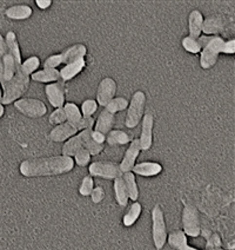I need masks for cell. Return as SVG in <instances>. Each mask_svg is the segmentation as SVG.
<instances>
[{
    "label": "cell",
    "mask_w": 235,
    "mask_h": 250,
    "mask_svg": "<svg viewBox=\"0 0 235 250\" xmlns=\"http://www.w3.org/2000/svg\"><path fill=\"white\" fill-rule=\"evenodd\" d=\"M74 160L64 155L25 160L19 164V172L24 177H51L69 174L74 169Z\"/></svg>",
    "instance_id": "1"
},
{
    "label": "cell",
    "mask_w": 235,
    "mask_h": 250,
    "mask_svg": "<svg viewBox=\"0 0 235 250\" xmlns=\"http://www.w3.org/2000/svg\"><path fill=\"white\" fill-rule=\"evenodd\" d=\"M31 77L24 73L22 71L19 69L17 71L16 76L11 79L10 82L6 84V86L2 89V105H7L11 103H14L16 101L21 98V96L24 95L25 92L28 90V86H30Z\"/></svg>",
    "instance_id": "2"
},
{
    "label": "cell",
    "mask_w": 235,
    "mask_h": 250,
    "mask_svg": "<svg viewBox=\"0 0 235 250\" xmlns=\"http://www.w3.org/2000/svg\"><path fill=\"white\" fill-rule=\"evenodd\" d=\"M146 101V93L144 91L138 90L133 93L131 102H129L128 107H127L126 119H125L126 127L135 129L141 123L144 115H145Z\"/></svg>",
    "instance_id": "3"
},
{
    "label": "cell",
    "mask_w": 235,
    "mask_h": 250,
    "mask_svg": "<svg viewBox=\"0 0 235 250\" xmlns=\"http://www.w3.org/2000/svg\"><path fill=\"white\" fill-rule=\"evenodd\" d=\"M167 236L165 215L160 204H155L152 209V237L157 250H163L167 243Z\"/></svg>",
    "instance_id": "4"
},
{
    "label": "cell",
    "mask_w": 235,
    "mask_h": 250,
    "mask_svg": "<svg viewBox=\"0 0 235 250\" xmlns=\"http://www.w3.org/2000/svg\"><path fill=\"white\" fill-rule=\"evenodd\" d=\"M225 41L220 36L212 37L207 45L201 49L200 52V66L203 70H209L215 66L219 56L221 55L222 46Z\"/></svg>",
    "instance_id": "5"
},
{
    "label": "cell",
    "mask_w": 235,
    "mask_h": 250,
    "mask_svg": "<svg viewBox=\"0 0 235 250\" xmlns=\"http://www.w3.org/2000/svg\"><path fill=\"white\" fill-rule=\"evenodd\" d=\"M14 109L28 118H41L47 113V106L40 99L20 98L13 103Z\"/></svg>",
    "instance_id": "6"
},
{
    "label": "cell",
    "mask_w": 235,
    "mask_h": 250,
    "mask_svg": "<svg viewBox=\"0 0 235 250\" xmlns=\"http://www.w3.org/2000/svg\"><path fill=\"white\" fill-rule=\"evenodd\" d=\"M90 176L92 177L104 178V180H113L121 177L123 171H121L119 163L111 161H99L93 162L89 167Z\"/></svg>",
    "instance_id": "7"
},
{
    "label": "cell",
    "mask_w": 235,
    "mask_h": 250,
    "mask_svg": "<svg viewBox=\"0 0 235 250\" xmlns=\"http://www.w3.org/2000/svg\"><path fill=\"white\" fill-rule=\"evenodd\" d=\"M182 227L186 236L198 237L201 232L200 228V218L198 210L193 206L185 204V208L182 211Z\"/></svg>",
    "instance_id": "8"
},
{
    "label": "cell",
    "mask_w": 235,
    "mask_h": 250,
    "mask_svg": "<svg viewBox=\"0 0 235 250\" xmlns=\"http://www.w3.org/2000/svg\"><path fill=\"white\" fill-rule=\"evenodd\" d=\"M153 130H154V115L151 111L146 112L141 121V132L139 137L141 151H147L153 146Z\"/></svg>",
    "instance_id": "9"
},
{
    "label": "cell",
    "mask_w": 235,
    "mask_h": 250,
    "mask_svg": "<svg viewBox=\"0 0 235 250\" xmlns=\"http://www.w3.org/2000/svg\"><path fill=\"white\" fill-rule=\"evenodd\" d=\"M115 93H117V82L111 77H105L98 85L95 101L98 105L105 107L115 97Z\"/></svg>",
    "instance_id": "10"
},
{
    "label": "cell",
    "mask_w": 235,
    "mask_h": 250,
    "mask_svg": "<svg viewBox=\"0 0 235 250\" xmlns=\"http://www.w3.org/2000/svg\"><path fill=\"white\" fill-rule=\"evenodd\" d=\"M45 95H46L47 99H49L50 104L52 105L54 109L64 107L65 103H66L65 89L64 85H62V82L46 84V86H45Z\"/></svg>",
    "instance_id": "11"
},
{
    "label": "cell",
    "mask_w": 235,
    "mask_h": 250,
    "mask_svg": "<svg viewBox=\"0 0 235 250\" xmlns=\"http://www.w3.org/2000/svg\"><path fill=\"white\" fill-rule=\"evenodd\" d=\"M140 152H141V147H140V143H139V139L138 138L133 139L131 143H129V146L127 147L126 152H125L123 161L119 163L123 174H125V172L132 171V169L134 167L135 164H137L135 162H137Z\"/></svg>",
    "instance_id": "12"
},
{
    "label": "cell",
    "mask_w": 235,
    "mask_h": 250,
    "mask_svg": "<svg viewBox=\"0 0 235 250\" xmlns=\"http://www.w3.org/2000/svg\"><path fill=\"white\" fill-rule=\"evenodd\" d=\"M79 131L76 130L74 125H72L69 122H65L60 125H56V126L53 127L49 133V138L54 143H62V142H66L67 139L76 135Z\"/></svg>",
    "instance_id": "13"
},
{
    "label": "cell",
    "mask_w": 235,
    "mask_h": 250,
    "mask_svg": "<svg viewBox=\"0 0 235 250\" xmlns=\"http://www.w3.org/2000/svg\"><path fill=\"white\" fill-rule=\"evenodd\" d=\"M134 175H139L141 177H155L163 172V166L158 162H141V163L135 164L132 169Z\"/></svg>",
    "instance_id": "14"
},
{
    "label": "cell",
    "mask_w": 235,
    "mask_h": 250,
    "mask_svg": "<svg viewBox=\"0 0 235 250\" xmlns=\"http://www.w3.org/2000/svg\"><path fill=\"white\" fill-rule=\"evenodd\" d=\"M85 67H86V59L85 58L78 59V61L66 64L61 70H59L61 82L72 81L73 78H75L76 76L83 72Z\"/></svg>",
    "instance_id": "15"
},
{
    "label": "cell",
    "mask_w": 235,
    "mask_h": 250,
    "mask_svg": "<svg viewBox=\"0 0 235 250\" xmlns=\"http://www.w3.org/2000/svg\"><path fill=\"white\" fill-rule=\"evenodd\" d=\"M84 142H85V130L83 131L78 132L76 135L67 139L64 143V146L61 147V155L69 156V157H72L75 155L76 152L80 149L84 147Z\"/></svg>",
    "instance_id": "16"
},
{
    "label": "cell",
    "mask_w": 235,
    "mask_h": 250,
    "mask_svg": "<svg viewBox=\"0 0 235 250\" xmlns=\"http://www.w3.org/2000/svg\"><path fill=\"white\" fill-rule=\"evenodd\" d=\"M114 122H115V115H113V113L107 111L106 109H104L103 111L100 112V115H99L97 121H95L93 130L101 132L103 135L106 136L107 133L113 130Z\"/></svg>",
    "instance_id": "17"
},
{
    "label": "cell",
    "mask_w": 235,
    "mask_h": 250,
    "mask_svg": "<svg viewBox=\"0 0 235 250\" xmlns=\"http://www.w3.org/2000/svg\"><path fill=\"white\" fill-rule=\"evenodd\" d=\"M33 14V10L30 5L19 4V5H12L5 11V16L7 17L11 21H26V19L31 18Z\"/></svg>",
    "instance_id": "18"
},
{
    "label": "cell",
    "mask_w": 235,
    "mask_h": 250,
    "mask_svg": "<svg viewBox=\"0 0 235 250\" xmlns=\"http://www.w3.org/2000/svg\"><path fill=\"white\" fill-rule=\"evenodd\" d=\"M87 55V47L84 44H75L67 47L66 50L60 53L62 64H70V62L85 58Z\"/></svg>",
    "instance_id": "19"
},
{
    "label": "cell",
    "mask_w": 235,
    "mask_h": 250,
    "mask_svg": "<svg viewBox=\"0 0 235 250\" xmlns=\"http://www.w3.org/2000/svg\"><path fill=\"white\" fill-rule=\"evenodd\" d=\"M31 81L36 82V83H58L61 82L60 72L58 69H42L36 71L31 75Z\"/></svg>",
    "instance_id": "20"
},
{
    "label": "cell",
    "mask_w": 235,
    "mask_h": 250,
    "mask_svg": "<svg viewBox=\"0 0 235 250\" xmlns=\"http://www.w3.org/2000/svg\"><path fill=\"white\" fill-rule=\"evenodd\" d=\"M203 16L199 10H193L188 16V36L198 39L202 33Z\"/></svg>",
    "instance_id": "21"
},
{
    "label": "cell",
    "mask_w": 235,
    "mask_h": 250,
    "mask_svg": "<svg viewBox=\"0 0 235 250\" xmlns=\"http://www.w3.org/2000/svg\"><path fill=\"white\" fill-rule=\"evenodd\" d=\"M5 42H6L7 52L13 57L17 66L20 69L22 59H21V53H20V46H19V42H18V38H17L16 33H14L13 31H8L6 33V37H5Z\"/></svg>",
    "instance_id": "22"
},
{
    "label": "cell",
    "mask_w": 235,
    "mask_h": 250,
    "mask_svg": "<svg viewBox=\"0 0 235 250\" xmlns=\"http://www.w3.org/2000/svg\"><path fill=\"white\" fill-rule=\"evenodd\" d=\"M223 21L219 16H211L203 19L202 33L205 36H217L223 30Z\"/></svg>",
    "instance_id": "23"
},
{
    "label": "cell",
    "mask_w": 235,
    "mask_h": 250,
    "mask_svg": "<svg viewBox=\"0 0 235 250\" xmlns=\"http://www.w3.org/2000/svg\"><path fill=\"white\" fill-rule=\"evenodd\" d=\"M167 242L175 250H199L191 247L187 242V236L182 230H174L167 236Z\"/></svg>",
    "instance_id": "24"
},
{
    "label": "cell",
    "mask_w": 235,
    "mask_h": 250,
    "mask_svg": "<svg viewBox=\"0 0 235 250\" xmlns=\"http://www.w3.org/2000/svg\"><path fill=\"white\" fill-rule=\"evenodd\" d=\"M64 111L65 115H66V119L69 123L74 125L76 130L79 131V127H80L81 121H83L84 116L80 111V107L78 106L75 103H72V102H67L64 105Z\"/></svg>",
    "instance_id": "25"
},
{
    "label": "cell",
    "mask_w": 235,
    "mask_h": 250,
    "mask_svg": "<svg viewBox=\"0 0 235 250\" xmlns=\"http://www.w3.org/2000/svg\"><path fill=\"white\" fill-rule=\"evenodd\" d=\"M133 141L129 133L123 130H112L106 135V142L109 146H121L129 144Z\"/></svg>",
    "instance_id": "26"
},
{
    "label": "cell",
    "mask_w": 235,
    "mask_h": 250,
    "mask_svg": "<svg viewBox=\"0 0 235 250\" xmlns=\"http://www.w3.org/2000/svg\"><path fill=\"white\" fill-rule=\"evenodd\" d=\"M113 191H114L115 200H117L119 206L123 207V208L127 207L129 197H128V192H127L126 186H125L123 176H121V177L115 178V180L113 181Z\"/></svg>",
    "instance_id": "27"
},
{
    "label": "cell",
    "mask_w": 235,
    "mask_h": 250,
    "mask_svg": "<svg viewBox=\"0 0 235 250\" xmlns=\"http://www.w3.org/2000/svg\"><path fill=\"white\" fill-rule=\"evenodd\" d=\"M141 212H143V207H141V203L139 202H133L132 206L129 207L128 210H127L126 214L124 215L123 217V224L125 227H132L134 226L135 222L139 220V217L141 216Z\"/></svg>",
    "instance_id": "28"
},
{
    "label": "cell",
    "mask_w": 235,
    "mask_h": 250,
    "mask_svg": "<svg viewBox=\"0 0 235 250\" xmlns=\"http://www.w3.org/2000/svg\"><path fill=\"white\" fill-rule=\"evenodd\" d=\"M123 178L125 182V186H126L127 192H128L129 200L133 202H137L139 198V187L137 184V178L135 175L132 171L125 172L123 174Z\"/></svg>",
    "instance_id": "29"
},
{
    "label": "cell",
    "mask_w": 235,
    "mask_h": 250,
    "mask_svg": "<svg viewBox=\"0 0 235 250\" xmlns=\"http://www.w3.org/2000/svg\"><path fill=\"white\" fill-rule=\"evenodd\" d=\"M84 147L90 153V156H98L104 150V144H98L93 141L92 130H85Z\"/></svg>",
    "instance_id": "30"
},
{
    "label": "cell",
    "mask_w": 235,
    "mask_h": 250,
    "mask_svg": "<svg viewBox=\"0 0 235 250\" xmlns=\"http://www.w3.org/2000/svg\"><path fill=\"white\" fill-rule=\"evenodd\" d=\"M128 103L129 102L127 101L126 98L114 97L108 104L106 105V106H105V109H106L108 112L113 113V115H115V113L124 111V110H127V107H128Z\"/></svg>",
    "instance_id": "31"
},
{
    "label": "cell",
    "mask_w": 235,
    "mask_h": 250,
    "mask_svg": "<svg viewBox=\"0 0 235 250\" xmlns=\"http://www.w3.org/2000/svg\"><path fill=\"white\" fill-rule=\"evenodd\" d=\"M39 66H40V59H39V57L32 56L30 57V58L25 59V61L21 62L20 70L22 72L26 73V75L31 77L32 73H35L36 71H38Z\"/></svg>",
    "instance_id": "32"
},
{
    "label": "cell",
    "mask_w": 235,
    "mask_h": 250,
    "mask_svg": "<svg viewBox=\"0 0 235 250\" xmlns=\"http://www.w3.org/2000/svg\"><path fill=\"white\" fill-rule=\"evenodd\" d=\"M181 44H182L183 49H185L187 52L192 53V55H198V53L201 52V46L199 42H198V39L192 38V37H185V38L182 39V42H181Z\"/></svg>",
    "instance_id": "33"
},
{
    "label": "cell",
    "mask_w": 235,
    "mask_h": 250,
    "mask_svg": "<svg viewBox=\"0 0 235 250\" xmlns=\"http://www.w3.org/2000/svg\"><path fill=\"white\" fill-rule=\"evenodd\" d=\"M98 106L99 105L95 99H86L81 104L80 111L83 113L84 117H93V115L97 112Z\"/></svg>",
    "instance_id": "34"
},
{
    "label": "cell",
    "mask_w": 235,
    "mask_h": 250,
    "mask_svg": "<svg viewBox=\"0 0 235 250\" xmlns=\"http://www.w3.org/2000/svg\"><path fill=\"white\" fill-rule=\"evenodd\" d=\"M93 189H94V180H93L92 176H85L81 181L80 187H79V194L84 197H87V196H90L92 194Z\"/></svg>",
    "instance_id": "35"
},
{
    "label": "cell",
    "mask_w": 235,
    "mask_h": 250,
    "mask_svg": "<svg viewBox=\"0 0 235 250\" xmlns=\"http://www.w3.org/2000/svg\"><path fill=\"white\" fill-rule=\"evenodd\" d=\"M90 157H92L90 153L87 151L85 147H83V149L79 150V151L73 156V160H74V163L78 167H86L90 164Z\"/></svg>",
    "instance_id": "36"
},
{
    "label": "cell",
    "mask_w": 235,
    "mask_h": 250,
    "mask_svg": "<svg viewBox=\"0 0 235 250\" xmlns=\"http://www.w3.org/2000/svg\"><path fill=\"white\" fill-rule=\"evenodd\" d=\"M49 122H50V124L54 125V126L65 123V122H67L66 115H65V111H64V107H59V109H55L54 111L51 113Z\"/></svg>",
    "instance_id": "37"
},
{
    "label": "cell",
    "mask_w": 235,
    "mask_h": 250,
    "mask_svg": "<svg viewBox=\"0 0 235 250\" xmlns=\"http://www.w3.org/2000/svg\"><path fill=\"white\" fill-rule=\"evenodd\" d=\"M61 64L62 61L60 53H58V55H52L50 56L49 58H46V61L44 62V69H58Z\"/></svg>",
    "instance_id": "38"
},
{
    "label": "cell",
    "mask_w": 235,
    "mask_h": 250,
    "mask_svg": "<svg viewBox=\"0 0 235 250\" xmlns=\"http://www.w3.org/2000/svg\"><path fill=\"white\" fill-rule=\"evenodd\" d=\"M105 197V191L101 187H94L92 194H90V200L94 204H99Z\"/></svg>",
    "instance_id": "39"
},
{
    "label": "cell",
    "mask_w": 235,
    "mask_h": 250,
    "mask_svg": "<svg viewBox=\"0 0 235 250\" xmlns=\"http://www.w3.org/2000/svg\"><path fill=\"white\" fill-rule=\"evenodd\" d=\"M221 246V241H220L219 235L213 234L212 237L208 238L207 244H206V249H215V248H220Z\"/></svg>",
    "instance_id": "40"
},
{
    "label": "cell",
    "mask_w": 235,
    "mask_h": 250,
    "mask_svg": "<svg viewBox=\"0 0 235 250\" xmlns=\"http://www.w3.org/2000/svg\"><path fill=\"white\" fill-rule=\"evenodd\" d=\"M221 53H225V55H234L235 53V41L234 39H231V41H227L223 42L222 51Z\"/></svg>",
    "instance_id": "41"
},
{
    "label": "cell",
    "mask_w": 235,
    "mask_h": 250,
    "mask_svg": "<svg viewBox=\"0 0 235 250\" xmlns=\"http://www.w3.org/2000/svg\"><path fill=\"white\" fill-rule=\"evenodd\" d=\"M92 138H93V141L98 144H104L105 142H106V136L103 135L101 132L95 131V130H93V129H92Z\"/></svg>",
    "instance_id": "42"
},
{
    "label": "cell",
    "mask_w": 235,
    "mask_h": 250,
    "mask_svg": "<svg viewBox=\"0 0 235 250\" xmlns=\"http://www.w3.org/2000/svg\"><path fill=\"white\" fill-rule=\"evenodd\" d=\"M36 5L40 10H47V8L51 7L52 5V1L51 0H36Z\"/></svg>",
    "instance_id": "43"
},
{
    "label": "cell",
    "mask_w": 235,
    "mask_h": 250,
    "mask_svg": "<svg viewBox=\"0 0 235 250\" xmlns=\"http://www.w3.org/2000/svg\"><path fill=\"white\" fill-rule=\"evenodd\" d=\"M6 52H7L6 42H5V38L1 36V33H0V59L6 55Z\"/></svg>",
    "instance_id": "44"
},
{
    "label": "cell",
    "mask_w": 235,
    "mask_h": 250,
    "mask_svg": "<svg viewBox=\"0 0 235 250\" xmlns=\"http://www.w3.org/2000/svg\"><path fill=\"white\" fill-rule=\"evenodd\" d=\"M0 86H5V76H4V65H2V61L0 59Z\"/></svg>",
    "instance_id": "45"
},
{
    "label": "cell",
    "mask_w": 235,
    "mask_h": 250,
    "mask_svg": "<svg viewBox=\"0 0 235 250\" xmlns=\"http://www.w3.org/2000/svg\"><path fill=\"white\" fill-rule=\"evenodd\" d=\"M4 115H5V107L4 105L0 103V118L4 117Z\"/></svg>",
    "instance_id": "46"
},
{
    "label": "cell",
    "mask_w": 235,
    "mask_h": 250,
    "mask_svg": "<svg viewBox=\"0 0 235 250\" xmlns=\"http://www.w3.org/2000/svg\"><path fill=\"white\" fill-rule=\"evenodd\" d=\"M2 95H4V92H2L1 86H0V103H1V101H2Z\"/></svg>",
    "instance_id": "47"
},
{
    "label": "cell",
    "mask_w": 235,
    "mask_h": 250,
    "mask_svg": "<svg viewBox=\"0 0 235 250\" xmlns=\"http://www.w3.org/2000/svg\"><path fill=\"white\" fill-rule=\"evenodd\" d=\"M206 250H222V249H220V248H215V249H206Z\"/></svg>",
    "instance_id": "48"
}]
</instances>
